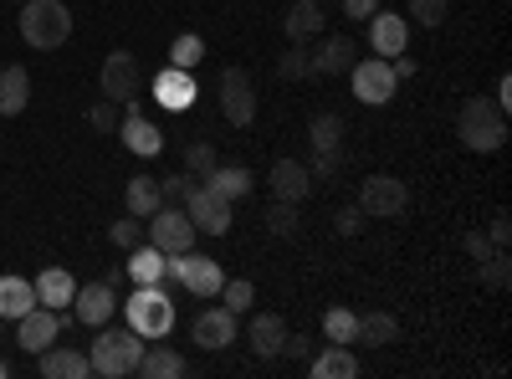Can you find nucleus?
<instances>
[{
  "instance_id": "f3484780",
  "label": "nucleus",
  "mask_w": 512,
  "mask_h": 379,
  "mask_svg": "<svg viewBox=\"0 0 512 379\" xmlns=\"http://www.w3.org/2000/svg\"><path fill=\"white\" fill-rule=\"evenodd\" d=\"M369 47H374V57L395 62V57L410 47V21L395 16V11H374V16H369Z\"/></svg>"
},
{
  "instance_id": "f257e3e1",
  "label": "nucleus",
  "mask_w": 512,
  "mask_h": 379,
  "mask_svg": "<svg viewBox=\"0 0 512 379\" xmlns=\"http://www.w3.org/2000/svg\"><path fill=\"white\" fill-rule=\"evenodd\" d=\"M456 139L472 154H497L507 144V113L492 98H466L456 113Z\"/></svg>"
},
{
  "instance_id": "2eb2a0df",
  "label": "nucleus",
  "mask_w": 512,
  "mask_h": 379,
  "mask_svg": "<svg viewBox=\"0 0 512 379\" xmlns=\"http://www.w3.org/2000/svg\"><path fill=\"white\" fill-rule=\"evenodd\" d=\"M359 47L349 36H318V52H308V77H349Z\"/></svg>"
},
{
  "instance_id": "39448f33",
  "label": "nucleus",
  "mask_w": 512,
  "mask_h": 379,
  "mask_svg": "<svg viewBox=\"0 0 512 379\" xmlns=\"http://www.w3.org/2000/svg\"><path fill=\"white\" fill-rule=\"evenodd\" d=\"M359 210L369 221H400L410 210V185L395 180V175H369L359 185Z\"/></svg>"
},
{
  "instance_id": "09e8293b",
  "label": "nucleus",
  "mask_w": 512,
  "mask_h": 379,
  "mask_svg": "<svg viewBox=\"0 0 512 379\" xmlns=\"http://www.w3.org/2000/svg\"><path fill=\"white\" fill-rule=\"evenodd\" d=\"M466 251H472V257L482 262V257H492V251H497V246L487 241V231H466Z\"/></svg>"
},
{
  "instance_id": "c756f323",
  "label": "nucleus",
  "mask_w": 512,
  "mask_h": 379,
  "mask_svg": "<svg viewBox=\"0 0 512 379\" xmlns=\"http://www.w3.org/2000/svg\"><path fill=\"white\" fill-rule=\"evenodd\" d=\"M123 205H128V216L149 221L154 210L164 205V195H159V180H154V175H134V180H128V190H123Z\"/></svg>"
},
{
  "instance_id": "9d476101",
  "label": "nucleus",
  "mask_w": 512,
  "mask_h": 379,
  "mask_svg": "<svg viewBox=\"0 0 512 379\" xmlns=\"http://www.w3.org/2000/svg\"><path fill=\"white\" fill-rule=\"evenodd\" d=\"M144 236L164 251V257H175V251H190L195 246V226H190L185 210H175V205H159L154 216L144 221Z\"/></svg>"
},
{
  "instance_id": "c85d7f7f",
  "label": "nucleus",
  "mask_w": 512,
  "mask_h": 379,
  "mask_svg": "<svg viewBox=\"0 0 512 379\" xmlns=\"http://www.w3.org/2000/svg\"><path fill=\"white\" fill-rule=\"evenodd\" d=\"M205 185L216 190V195H226L231 205L241 200V195H251V185H256V175L246 170V164H216V170L205 175Z\"/></svg>"
},
{
  "instance_id": "de8ad7c7",
  "label": "nucleus",
  "mask_w": 512,
  "mask_h": 379,
  "mask_svg": "<svg viewBox=\"0 0 512 379\" xmlns=\"http://www.w3.org/2000/svg\"><path fill=\"white\" fill-rule=\"evenodd\" d=\"M338 6H344V16H354V21H369L379 11V0H338Z\"/></svg>"
},
{
  "instance_id": "a18cd8bd",
  "label": "nucleus",
  "mask_w": 512,
  "mask_h": 379,
  "mask_svg": "<svg viewBox=\"0 0 512 379\" xmlns=\"http://www.w3.org/2000/svg\"><path fill=\"white\" fill-rule=\"evenodd\" d=\"M282 359H313V339H308V333H287Z\"/></svg>"
},
{
  "instance_id": "f704fd0d",
  "label": "nucleus",
  "mask_w": 512,
  "mask_h": 379,
  "mask_svg": "<svg viewBox=\"0 0 512 379\" xmlns=\"http://www.w3.org/2000/svg\"><path fill=\"white\" fill-rule=\"evenodd\" d=\"M297 226H303V216H297L292 200H272V205H267V231H272V236L287 241V236H297Z\"/></svg>"
},
{
  "instance_id": "603ef678",
  "label": "nucleus",
  "mask_w": 512,
  "mask_h": 379,
  "mask_svg": "<svg viewBox=\"0 0 512 379\" xmlns=\"http://www.w3.org/2000/svg\"><path fill=\"white\" fill-rule=\"evenodd\" d=\"M323 6H328V0H323Z\"/></svg>"
},
{
  "instance_id": "7c9ffc66",
  "label": "nucleus",
  "mask_w": 512,
  "mask_h": 379,
  "mask_svg": "<svg viewBox=\"0 0 512 379\" xmlns=\"http://www.w3.org/2000/svg\"><path fill=\"white\" fill-rule=\"evenodd\" d=\"M36 308V282L26 277H0V318H21Z\"/></svg>"
},
{
  "instance_id": "a211bd4d",
  "label": "nucleus",
  "mask_w": 512,
  "mask_h": 379,
  "mask_svg": "<svg viewBox=\"0 0 512 379\" xmlns=\"http://www.w3.org/2000/svg\"><path fill=\"white\" fill-rule=\"evenodd\" d=\"M154 98H159L169 113H185V108L200 98V82H195V72L164 67V72H154Z\"/></svg>"
},
{
  "instance_id": "aec40b11",
  "label": "nucleus",
  "mask_w": 512,
  "mask_h": 379,
  "mask_svg": "<svg viewBox=\"0 0 512 379\" xmlns=\"http://www.w3.org/2000/svg\"><path fill=\"white\" fill-rule=\"evenodd\" d=\"M246 344L256 359H282V344H287V323L282 313H256L251 328H246Z\"/></svg>"
},
{
  "instance_id": "473e14b6",
  "label": "nucleus",
  "mask_w": 512,
  "mask_h": 379,
  "mask_svg": "<svg viewBox=\"0 0 512 379\" xmlns=\"http://www.w3.org/2000/svg\"><path fill=\"white\" fill-rule=\"evenodd\" d=\"M200 62H205V41H200L195 31L175 36V47H169V67H180V72H195Z\"/></svg>"
},
{
  "instance_id": "4468645a",
  "label": "nucleus",
  "mask_w": 512,
  "mask_h": 379,
  "mask_svg": "<svg viewBox=\"0 0 512 379\" xmlns=\"http://www.w3.org/2000/svg\"><path fill=\"white\" fill-rule=\"evenodd\" d=\"M113 308H118L113 282H82V287L72 292V318H77V323H88V328L113 323Z\"/></svg>"
},
{
  "instance_id": "4be33fe9",
  "label": "nucleus",
  "mask_w": 512,
  "mask_h": 379,
  "mask_svg": "<svg viewBox=\"0 0 512 379\" xmlns=\"http://www.w3.org/2000/svg\"><path fill=\"white\" fill-rule=\"evenodd\" d=\"M190 364H185V354L180 349H169V344H159V339H149L144 344V354H139V369L134 374H144V379H180Z\"/></svg>"
},
{
  "instance_id": "7ed1b4c3",
  "label": "nucleus",
  "mask_w": 512,
  "mask_h": 379,
  "mask_svg": "<svg viewBox=\"0 0 512 379\" xmlns=\"http://www.w3.org/2000/svg\"><path fill=\"white\" fill-rule=\"evenodd\" d=\"M144 344H149V339H139L134 328H103L98 339H93V349H88V364H93V374H103V379H123V374L139 369Z\"/></svg>"
},
{
  "instance_id": "1a4fd4ad",
  "label": "nucleus",
  "mask_w": 512,
  "mask_h": 379,
  "mask_svg": "<svg viewBox=\"0 0 512 379\" xmlns=\"http://www.w3.org/2000/svg\"><path fill=\"white\" fill-rule=\"evenodd\" d=\"M349 82H354V98L369 103V108H384V103L395 98V88H400L395 67L384 62V57H364V62H354V67H349Z\"/></svg>"
},
{
  "instance_id": "412c9836",
  "label": "nucleus",
  "mask_w": 512,
  "mask_h": 379,
  "mask_svg": "<svg viewBox=\"0 0 512 379\" xmlns=\"http://www.w3.org/2000/svg\"><path fill=\"white\" fill-rule=\"evenodd\" d=\"M36 369H41V379H88L93 374L88 354H82V349H62V344L41 349L36 354Z\"/></svg>"
},
{
  "instance_id": "c9c22d12",
  "label": "nucleus",
  "mask_w": 512,
  "mask_h": 379,
  "mask_svg": "<svg viewBox=\"0 0 512 379\" xmlns=\"http://www.w3.org/2000/svg\"><path fill=\"white\" fill-rule=\"evenodd\" d=\"M354 328H359V313H349V308H328V313H323L328 344H354Z\"/></svg>"
},
{
  "instance_id": "e433bc0d",
  "label": "nucleus",
  "mask_w": 512,
  "mask_h": 379,
  "mask_svg": "<svg viewBox=\"0 0 512 379\" xmlns=\"http://www.w3.org/2000/svg\"><path fill=\"white\" fill-rule=\"evenodd\" d=\"M216 298H221V308H231L236 318L256 303V287L246 282V277H231V282H221V292H216Z\"/></svg>"
},
{
  "instance_id": "a19ab883",
  "label": "nucleus",
  "mask_w": 512,
  "mask_h": 379,
  "mask_svg": "<svg viewBox=\"0 0 512 379\" xmlns=\"http://www.w3.org/2000/svg\"><path fill=\"white\" fill-rule=\"evenodd\" d=\"M88 123H93L98 134H118V123H123V118H118V103H113V98H98V103L88 108Z\"/></svg>"
},
{
  "instance_id": "20e7f679",
  "label": "nucleus",
  "mask_w": 512,
  "mask_h": 379,
  "mask_svg": "<svg viewBox=\"0 0 512 379\" xmlns=\"http://www.w3.org/2000/svg\"><path fill=\"white\" fill-rule=\"evenodd\" d=\"M128 313V328L139 333V339H164L169 328H175V298L159 287V282H139V292L123 303Z\"/></svg>"
},
{
  "instance_id": "bb28decb",
  "label": "nucleus",
  "mask_w": 512,
  "mask_h": 379,
  "mask_svg": "<svg viewBox=\"0 0 512 379\" xmlns=\"http://www.w3.org/2000/svg\"><path fill=\"white\" fill-rule=\"evenodd\" d=\"M128 277H134V282H164L169 277V257H164L154 241L128 246Z\"/></svg>"
},
{
  "instance_id": "79ce46f5",
  "label": "nucleus",
  "mask_w": 512,
  "mask_h": 379,
  "mask_svg": "<svg viewBox=\"0 0 512 379\" xmlns=\"http://www.w3.org/2000/svg\"><path fill=\"white\" fill-rule=\"evenodd\" d=\"M108 236H113V246H123V251H128V246H139V241H144V221H139V216L113 221V226H108Z\"/></svg>"
},
{
  "instance_id": "b1692460",
  "label": "nucleus",
  "mask_w": 512,
  "mask_h": 379,
  "mask_svg": "<svg viewBox=\"0 0 512 379\" xmlns=\"http://www.w3.org/2000/svg\"><path fill=\"white\" fill-rule=\"evenodd\" d=\"M308 369H313V379H354V374H359L354 344H328V349H313Z\"/></svg>"
},
{
  "instance_id": "cd10ccee",
  "label": "nucleus",
  "mask_w": 512,
  "mask_h": 379,
  "mask_svg": "<svg viewBox=\"0 0 512 379\" xmlns=\"http://www.w3.org/2000/svg\"><path fill=\"white\" fill-rule=\"evenodd\" d=\"M395 339H400V318L395 313H364L359 328H354V344H364V349H390Z\"/></svg>"
},
{
  "instance_id": "37998d69",
  "label": "nucleus",
  "mask_w": 512,
  "mask_h": 379,
  "mask_svg": "<svg viewBox=\"0 0 512 379\" xmlns=\"http://www.w3.org/2000/svg\"><path fill=\"white\" fill-rule=\"evenodd\" d=\"M190 185H195V175H190V170H185V175H164V180H159V195H164V205L185 200V195H190Z\"/></svg>"
},
{
  "instance_id": "dca6fc26",
  "label": "nucleus",
  "mask_w": 512,
  "mask_h": 379,
  "mask_svg": "<svg viewBox=\"0 0 512 379\" xmlns=\"http://www.w3.org/2000/svg\"><path fill=\"white\" fill-rule=\"evenodd\" d=\"M16 339H21V349L26 354H41V349H52L57 339H62V313H52V308H31V313H21L16 318Z\"/></svg>"
},
{
  "instance_id": "6ab92c4d",
  "label": "nucleus",
  "mask_w": 512,
  "mask_h": 379,
  "mask_svg": "<svg viewBox=\"0 0 512 379\" xmlns=\"http://www.w3.org/2000/svg\"><path fill=\"white\" fill-rule=\"evenodd\" d=\"M267 180H272V200L303 205V200L313 195V175H308V164H303V159H277Z\"/></svg>"
},
{
  "instance_id": "3c124183",
  "label": "nucleus",
  "mask_w": 512,
  "mask_h": 379,
  "mask_svg": "<svg viewBox=\"0 0 512 379\" xmlns=\"http://www.w3.org/2000/svg\"><path fill=\"white\" fill-rule=\"evenodd\" d=\"M0 323H6V318H0Z\"/></svg>"
},
{
  "instance_id": "58836bf2",
  "label": "nucleus",
  "mask_w": 512,
  "mask_h": 379,
  "mask_svg": "<svg viewBox=\"0 0 512 379\" xmlns=\"http://www.w3.org/2000/svg\"><path fill=\"white\" fill-rule=\"evenodd\" d=\"M446 11H451V0H410V16L405 21H415V26H441L446 21Z\"/></svg>"
},
{
  "instance_id": "ddd939ff",
  "label": "nucleus",
  "mask_w": 512,
  "mask_h": 379,
  "mask_svg": "<svg viewBox=\"0 0 512 379\" xmlns=\"http://www.w3.org/2000/svg\"><path fill=\"white\" fill-rule=\"evenodd\" d=\"M190 339H195V349H205V354L231 349V344H236V313L221 308V303H216V308H205V313H195Z\"/></svg>"
},
{
  "instance_id": "c03bdc74",
  "label": "nucleus",
  "mask_w": 512,
  "mask_h": 379,
  "mask_svg": "<svg viewBox=\"0 0 512 379\" xmlns=\"http://www.w3.org/2000/svg\"><path fill=\"white\" fill-rule=\"evenodd\" d=\"M364 221H369V216H364L359 205H344V210L333 216V231H338V236H359V231H364Z\"/></svg>"
},
{
  "instance_id": "72a5a7b5",
  "label": "nucleus",
  "mask_w": 512,
  "mask_h": 379,
  "mask_svg": "<svg viewBox=\"0 0 512 379\" xmlns=\"http://www.w3.org/2000/svg\"><path fill=\"white\" fill-rule=\"evenodd\" d=\"M216 164H221V154H216V144H210V139H190V144H185V170H190L195 180H205Z\"/></svg>"
},
{
  "instance_id": "2f4dec72",
  "label": "nucleus",
  "mask_w": 512,
  "mask_h": 379,
  "mask_svg": "<svg viewBox=\"0 0 512 379\" xmlns=\"http://www.w3.org/2000/svg\"><path fill=\"white\" fill-rule=\"evenodd\" d=\"M308 139H313V154H344V118H338V113H318L308 123Z\"/></svg>"
},
{
  "instance_id": "5701e85b",
  "label": "nucleus",
  "mask_w": 512,
  "mask_h": 379,
  "mask_svg": "<svg viewBox=\"0 0 512 379\" xmlns=\"http://www.w3.org/2000/svg\"><path fill=\"white\" fill-rule=\"evenodd\" d=\"M72 292H77V282H72V272H67V267H47V272H36V303H41V308L67 313V308H72Z\"/></svg>"
},
{
  "instance_id": "4c0bfd02",
  "label": "nucleus",
  "mask_w": 512,
  "mask_h": 379,
  "mask_svg": "<svg viewBox=\"0 0 512 379\" xmlns=\"http://www.w3.org/2000/svg\"><path fill=\"white\" fill-rule=\"evenodd\" d=\"M277 77H287V82H303L308 77V47H303V41H292V47L277 57Z\"/></svg>"
},
{
  "instance_id": "423d86ee",
  "label": "nucleus",
  "mask_w": 512,
  "mask_h": 379,
  "mask_svg": "<svg viewBox=\"0 0 512 379\" xmlns=\"http://www.w3.org/2000/svg\"><path fill=\"white\" fill-rule=\"evenodd\" d=\"M169 277H175L185 292H195V298H216L221 282H226L221 262L200 257V251H175V257H169Z\"/></svg>"
},
{
  "instance_id": "f03ea898",
  "label": "nucleus",
  "mask_w": 512,
  "mask_h": 379,
  "mask_svg": "<svg viewBox=\"0 0 512 379\" xmlns=\"http://www.w3.org/2000/svg\"><path fill=\"white\" fill-rule=\"evenodd\" d=\"M72 36V11L62 0H26L21 6V41L36 52H57Z\"/></svg>"
},
{
  "instance_id": "9b49d317",
  "label": "nucleus",
  "mask_w": 512,
  "mask_h": 379,
  "mask_svg": "<svg viewBox=\"0 0 512 379\" xmlns=\"http://www.w3.org/2000/svg\"><path fill=\"white\" fill-rule=\"evenodd\" d=\"M98 88H103V98H113V103H128V98H139V88H144V72H139V62H134V52H108L103 57V72H98Z\"/></svg>"
},
{
  "instance_id": "ea45409f",
  "label": "nucleus",
  "mask_w": 512,
  "mask_h": 379,
  "mask_svg": "<svg viewBox=\"0 0 512 379\" xmlns=\"http://www.w3.org/2000/svg\"><path fill=\"white\" fill-rule=\"evenodd\" d=\"M507 262H512V257H507V246H497L492 257H482V282H487L492 292H502V287H507V272H512Z\"/></svg>"
},
{
  "instance_id": "8fccbe9b",
  "label": "nucleus",
  "mask_w": 512,
  "mask_h": 379,
  "mask_svg": "<svg viewBox=\"0 0 512 379\" xmlns=\"http://www.w3.org/2000/svg\"><path fill=\"white\" fill-rule=\"evenodd\" d=\"M0 379H6V364H0Z\"/></svg>"
},
{
  "instance_id": "6e6552de",
  "label": "nucleus",
  "mask_w": 512,
  "mask_h": 379,
  "mask_svg": "<svg viewBox=\"0 0 512 379\" xmlns=\"http://www.w3.org/2000/svg\"><path fill=\"white\" fill-rule=\"evenodd\" d=\"M185 216H190V226L205 231V236H226L231 221H236V210H231L226 195H216L210 185H190V195H185Z\"/></svg>"
},
{
  "instance_id": "49530a36",
  "label": "nucleus",
  "mask_w": 512,
  "mask_h": 379,
  "mask_svg": "<svg viewBox=\"0 0 512 379\" xmlns=\"http://www.w3.org/2000/svg\"><path fill=\"white\" fill-rule=\"evenodd\" d=\"M487 241H492V246H507V241H512V221H507V210H497V216H492Z\"/></svg>"
},
{
  "instance_id": "0eeeda50",
  "label": "nucleus",
  "mask_w": 512,
  "mask_h": 379,
  "mask_svg": "<svg viewBox=\"0 0 512 379\" xmlns=\"http://www.w3.org/2000/svg\"><path fill=\"white\" fill-rule=\"evenodd\" d=\"M216 93H221V118L231 129H246L256 118V88H251V72L246 67H226L216 77Z\"/></svg>"
},
{
  "instance_id": "a878e982",
  "label": "nucleus",
  "mask_w": 512,
  "mask_h": 379,
  "mask_svg": "<svg viewBox=\"0 0 512 379\" xmlns=\"http://www.w3.org/2000/svg\"><path fill=\"white\" fill-rule=\"evenodd\" d=\"M31 108V72L26 67H0V118H16Z\"/></svg>"
},
{
  "instance_id": "393cba45",
  "label": "nucleus",
  "mask_w": 512,
  "mask_h": 379,
  "mask_svg": "<svg viewBox=\"0 0 512 379\" xmlns=\"http://www.w3.org/2000/svg\"><path fill=\"white\" fill-rule=\"evenodd\" d=\"M323 0H292V11L282 16V31H287V41H313V36H323Z\"/></svg>"
},
{
  "instance_id": "f8f14e48",
  "label": "nucleus",
  "mask_w": 512,
  "mask_h": 379,
  "mask_svg": "<svg viewBox=\"0 0 512 379\" xmlns=\"http://www.w3.org/2000/svg\"><path fill=\"white\" fill-rule=\"evenodd\" d=\"M118 108H123L118 139L128 144V154H139V159H154V154L164 149V134H159V123H149V118H144L139 98H128V103H118Z\"/></svg>"
}]
</instances>
